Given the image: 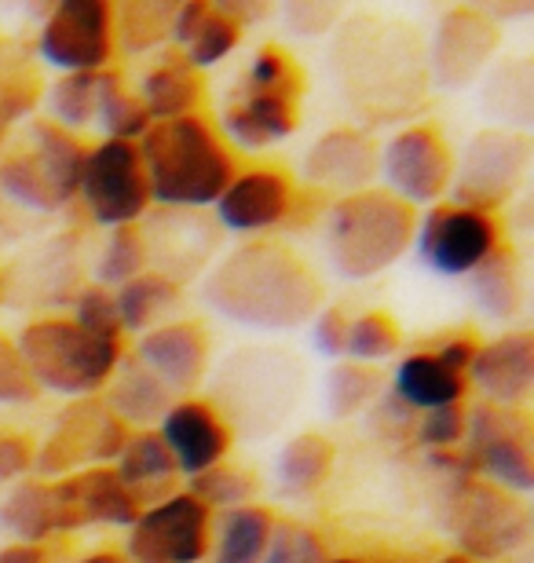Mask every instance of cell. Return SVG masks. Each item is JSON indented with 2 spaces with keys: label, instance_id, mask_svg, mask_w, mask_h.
Returning <instances> with one entry per match:
<instances>
[{
  "label": "cell",
  "instance_id": "obj_1",
  "mask_svg": "<svg viewBox=\"0 0 534 563\" xmlns=\"http://www.w3.org/2000/svg\"><path fill=\"white\" fill-rule=\"evenodd\" d=\"M329 74L345 103L367 125H395L417 114L428 96L425 44L411 22L359 11L329 33Z\"/></svg>",
  "mask_w": 534,
  "mask_h": 563
},
{
  "label": "cell",
  "instance_id": "obj_2",
  "mask_svg": "<svg viewBox=\"0 0 534 563\" xmlns=\"http://www.w3.org/2000/svg\"><path fill=\"white\" fill-rule=\"evenodd\" d=\"M201 300L224 322L257 333H290L323 308V282L290 245L238 242L201 278Z\"/></svg>",
  "mask_w": 534,
  "mask_h": 563
},
{
  "label": "cell",
  "instance_id": "obj_3",
  "mask_svg": "<svg viewBox=\"0 0 534 563\" xmlns=\"http://www.w3.org/2000/svg\"><path fill=\"white\" fill-rule=\"evenodd\" d=\"M154 209H212L238 173V157L206 114L154 121L135 143Z\"/></svg>",
  "mask_w": 534,
  "mask_h": 563
},
{
  "label": "cell",
  "instance_id": "obj_4",
  "mask_svg": "<svg viewBox=\"0 0 534 563\" xmlns=\"http://www.w3.org/2000/svg\"><path fill=\"white\" fill-rule=\"evenodd\" d=\"M304 92H308V77L293 52L275 41L260 44L227 92L216 132L231 151H268L297 132Z\"/></svg>",
  "mask_w": 534,
  "mask_h": 563
},
{
  "label": "cell",
  "instance_id": "obj_5",
  "mask_svg": "<svg viewBox=\"0 0 534 563\" xmlns=\"http://www.w3.org/2000/svg\"><path fill=\"white\" fill-rule=\"evenodd\" d=\"M417 209L392 198L384 187L329 201L323 217V253L329 267L348 282H367L411 253Z\"/></svg>",
  "mask_w": 534,
  "mask_h": 563
},
{
  "label": "cell",
  "instance_id": "obj_6",
  "mask_svg": "<svg viewBox=\"0 0 534 563\" xmlns=\"http://www.w3.org/2000/svg\"><path fill=\"white\" fill-rule=\"evenodd\" d=\"M19 355L26 358L41 391L63 399H96L121 363V341L81 330L70 314H37L15 333Z\"/></svg>",
  "mask_w": 534,
  "mask_h": 563
},
{
  "label": "cell",
  "instance_id": "obj_7",
  "mask_svg": "<svg viewBox=\"0 0 534 563\" xmlns=\"http://www.w3.org/2000/svg\"><path fill=\"white\" fill-rule=\"evenodd\" d=\"M85 154L81 136L52 125L48 118H33L26 132L0 151V195L41 217L63 212L77 201Z\"/></svg>",
  "mask_w": 534,
  "mask_h": 563
},
{
  "label": "cell",
  "instance_id": "obj_8",
  "mask_svg": "<svg viewBox=\"0 0 534 563\" xmlns=\"http://www.w3.org/2000/svg\"><path fill=\"white\" fill-rule=\"evenodd\" d=\"M443 531L454 538V553L472 563H502L531 545V505L476 476L447 479L439 505Z\"/></svg>",
  "mask_w": 534,
  "mask_h": 563
},
{
  "label": "cell",
  "instance_id": "obj_9",
  "mask_svg": "<svg viewBox=\"0 0 534 563\" xmlns=\"http://www.w3.org/2000/svg\"><path fill=\"white\" fill-rule=\"evenodd\" d=\"M304 391V366L282 347H242L220 366L216 396L209 399L227 424L249 435L279 428Z\"/></svg>",
  "mask_w": 534,
  "mask_h": 563
},
{
  "label": "cell",
  "instance_id": "obj_10",
  "mask_svg": "<svg viewBox=\"0 0 534 563\" xmlns=\"http://www.w3.org/2000/svg\"><path fill=\"white\" fill-rule=\"evenodd\" d=\"M531 136L509 129H480L469 136L461 157H454L450 201L480 212H494L516 198L531 173Z\"/></svg>",
  "mask_w": 534,
  "mask_h": 563
},
{
  "label": "cell",
  "instance_id": "obj_11",
  "mask_svg": "<svg viewBox=\"0 0 534 563\" xmlns=\"http://www.w3.org/2000/svg\"><path fill=\"white\" fill-rule=\"evenodd\" d=\"M124 443H129V428L113 418L103 399H74L55 413L52 432L37 443L33 476L55 483L81 468L113 465Z\"/></svg>",
  "mask_w": 534,
  "mask_h": 563
},
{
  "label": "cell",
  "instance_id": "obj_12",
  "mask_svg": "<svg viewBox=\"0 0 534 563\" xmlns=\"http://www.w3.org/2000/svg\"><path fill=\"white\" fill-rule=\"evenodd\" d=\"M534 428L527 410L476 402L465 413V457L476 479H487L516 498L534 490Z\"/></svg>",
  "mask_w": 534,
  "mask_h": 563
},
{
  "label": "cell",
  "instance_id": "obj_13",
  "mask_svg": "<svg viewBox=\"0 0 534 563\" xmlns=\"http://www.w3.org/2000/svg\"><path fill=\"white\" fill-rule=\"evenodd\" d=\"M77 201H81L85 217L96 228H140L154 206L135 143L99 140L96 146H88L81 184H77Z\"/></svg>",
  "mask_w": 534,
  "mask_h": 563
},
{
  "label": "cell",
  "instance_id": "obj_14",
  "mask_svg": "<svg viewBox=\"0 0 534 563\" xmlns=\"http://www.w3.org/2000/svg\"><path fill=\"white\" fill-rule=\"evenodd\" d=\"M502 245V220L494 212L439 201L417 217L411 253L439 278H469Z\"/></svg>",
  "mask_w": 534,
  "mask_h": 563
},
{
  "label": "cell",
  "instance_id": "obj_15",
  "mask_svg": "<svg viewBox=\"0 0 534 563\" xmlns=\"http://www.w3.org/2000/svg\"><path fill=\"white\" fill-rule=\"evenodd\" d=\"M378 179L392 198L417 206H439L450 195L454 151L432 121H414L378 146Z\"/></svg>",
  "mask_w": 534,
  "mask_h": 563
},
{
  "label": "cell",
  "instance_id": "obj_16",
  "mask_svg": "<svg viewBox=\"0 0 534 563\" xmlns=\"http://www.w3.org/2000/svg\"><path fill=\"white\" fill-rule=\"evenodd\" d=\"M37 59L63 74L110 70L113 55V4L110 0H59L44 11L37 30Z\"/></svg>",
  "mask_w": 534,
  "mask_h": 563
},
{
  "label": "cell",
  "instance_id": "obj_17",
  "mask_svg": "<svg viewBox=\"0 0 534 563\" xmlns=\"http://www.w3.org/2000/svg\"><path fill=\"white\" fill-rule=\"evenodd\" d=\"M212 512L187 490L146 505L124 538L129 563H209Z\"/></svg>",
  "mask_w": 534,
  "mask_h": 563
},
{
  "label": "cell",
  "instance_id": "obj_18",
  "mask_svg": "<svg viewBox=\"0 0 534 563\" xmlns=\"http://www.w3.org/2000/svg\"><path fill=\"white\" fill-rule=\"evenodd\" d=\"M498 48H502V26L483 8H447L425 48L428 85L443 92H465L491 70Z\"/></svg>",
  "mask_w": 534,
  "mask_h": 563
},
{
  "label": "cell",
  "instance_id": "obj_19",
  "mask_svg": "<svg viewBox=\"0 0 534 563\" xmlns=\"http://www.w3.org/2000/svg\"><path fill=\"white\" fill-rule=\"evenodd\" d=\"M146 264L176 286L206 275L220 250V228L209 209H151L140 223Z\"/></svg>",
  "mask_w": 534,
  "mask_h": 563
},
{
  "label": "cell",
  "instance_id": "obj_20",
  "mask_svg": "<svg viewBox=\"0 0 534 563\" xmlns=\"http://www.w3.org/2000/svg\"><path fill=\"white\" fill-rule=\"evenodd\" d=\"M293 209H297V187H293V176L279 165L238 168L212 206L216 228L246 242L282 228L293 217Z\"/></svg>",
  "mask_w": 534,
  "mask_h": 563
},
{
  "label": "cell",
  "instance_id": "obj_21",
  "mask_svg": "<svg viewBox=\"0 0 534 563\" xmlns=\"http://www.w3.org/2000/svg\"><path fill=\"white\" fill-rule=\"evenodd\" d=\"M154 432L162 435L179 479H190L198 472L224 465L235 446V428L227 424V418L209 399L198 396L176 399Z\"/></svg>",
  "mask_w": 534,
  "mask_h": 563
},
{
  "label": "cell",
  "instance_id": "obj_22",
  "mask_svg": "<svg viewBox=\"0 0 534 563\" xmlns=\"http://www.w3.org/2000/svg\"><path fill=\"white\" fill-rule=\"evenodd\" d=\"M132 358L162 380L173 396H190L209 377L212 341L198 319H173L146 330L135 344Z\"/></svg>",
  "mask_w": 534,
  "mask_h": 563
},
{
  "label": "cell",
  "instance_id": "obj_23",
  "mask_svg": "<svg viewBox=\"0 0 534 563\" xmlns=\"http://www.w3.org/2000/svg\"><path fill=\"white\" fill-rule=\"evenodd\" d=\"M378 140L367 129L337 125L326 129L301 157V179L337 198L370 190L378 179Z\"/></svg>",
  "mask_w": 534,
  "mask_h": 563
},
{
  "label": "cell",
  "instance_id": "obj_24",
  "mask_svg": "<svg viewBox=\"0 0 534 563\" xmlns=\"http://www.w3.org/2000/svg\"><path fill=\"white\" fill-rule=\"evenodd\" d=\"M469 388L491 407L527 410L534 391V336L531 330H505L494 341H480L469 366Z\"/></svg>",
  "mask_w": 534,
  "mask_h": 563
},
{
  "label": "cell",
  "instance_id": "obj_25",
  "mask_svg": "<svg viewBox=\"0 0 534 563\" xmlns=\"http://www.w3.org/2000/svg\"><path fill=\"white\" fill-rule=\"evenodd\" d=\"M63 512V534L88 531V527H132L143 505L135 494L113 476L110 465L81 468L66 479L52 483Z\"/></svg>",
  "mask_w": 534,
  "mask_h": 563
},
{
  "label": "cell",
  "instance_id": "obj_26",
  "mask_svg": "<svg viewBox=\"0 0 534 563\" xmlns=\"http://www.w3.org/2000/svg\"><path fill=\"white\" fill-rule=\"evenodd\" d=\"M246 30L238 26L231 15L216 8V0H184L173 11V30H168V44L179 52L190 70L206 74L220 66L227 55L242 44Z\"/></svg>",
  "mask_w": 534,
  "mask_h": 563
},
{
  "label": "cell",
  "instance_id": "obj_27",
  "mask_svg": "<svg viewBox=\"0 0 534 563\" xmlns=\"http://www.w3.org/2000/svg\"><path fill=\"white\" fill-rule=\"evenodd\" d=\"M107 410L118 418L129 432H151V428L162 424V418L168 413V407L179 399L173 396L162 380H157L151 369H143L132 355H121L118 369H113L110 385L103 388Z\"/></svg>",
  "mask_w": 534,
  "mask_h": 563
},
{
  "label": "cell",
  "instance_id": "obj_28",
  "mask_svg": "<svg viewBox=\"0 0 534 563\" xmlns=\"http://www.w3.org/2000/svg\"><path fill=\"white\" fill-rule=\"evenodd\" d=\"M135 96L146 107L151 121H173V118H190L201 114L206 103V81L198 70L179 59V52H162L157 59L140 74Z\"/></svg>",
  "mask_w": 534,
  "mask_h": 563
},
{
  "label": "cell",
  "instance_id": "obj_29",
  "mask_svg": "<svg viewBox=\"0 0 534 563\" xmlns=\"http://www.w3.org/2000/svg\"><path fill=\"white\" fill-rule=\"evenodd\" d=\"M0 531L19 545H48L63 534V512L52 483L26 476L11 483L0 498Z\"/></svg>",
  "mask_w": 534,
  "mask_h": 563
},
{
  "label": "cell",
  "instance_id": "obj_30",
  "mask_svg": "<svg viewBox=\"0 0 534 563\" xmlns=\"http://www.w3.org/2000/svg\"><path fill=\"white\" fill-rule=\"evenodd\" d=\"M392 396L403 402L406 410L425 413L439 407H458L469 396V380L443 366L432 352H411L400 358L392 374Z\"/></svg>",
  "mask_w": 534,
  "mask_h": 563
},
{
  "label": "cell",
  "instance_id": "obj_31",
  "mask_svg": "<svg viewBox=\"0 0 534 563\" xmlns=\"http://www.w3.org/2000/svg\"><path fill=\"white\" fill-rule=\"evenodd\" d=\"M110 468H113V476L135 494V501H140L143 509L168 498V494H176V479H179L176 465L154 428L151 432H129V443L121 446V454Z\"/></svg>",
  "mask_w": 534,
  "mask_h": 563
},
{
  "label": "cell",
  "instance_id": "obj_32",
  "mask_svg": "<svg viewBox=\"0 0 534 563\" xmlns=\"http://www.w3.org/2000/svg\"><path fill=\"white\" fill-rule=\"evenodd\" d=\"M469 297L487 319L498 322H513L524 311L527 282H524V264H520V253L513 245H498L469 275Z\"/></svg>",
  "mask_w": 534,
  "mask_h": 563
},
{
  "label": "cell",
  "instance_id": "obj_33",
  "mask_svg": "<svg viewBox=\"0 0 534 563\" xmlns=\"http://www.w3.org/2000/svg\"><path fill=\"white\" fill-rule=\"evenodd\" d=\"M44 99L37 52L26 41L0 33V125L30 121Z\"/></svg>",
  "mask_w": 534,
  "mask_h": 563
},
{
  "label": "cell",
  "instance_id": "obj_34",
  "mask_svg": "<svg viewBox=\"0 0 534 563\" xmlns=\"http://www.w3.org/2000/svg\"><path fill=\"white\" fill-rule=\"evenodd\" d=\"M334 461H337V446L329 443L323 432L293 435L290 443L279 450V461H275L279 487L286 490L290 498H312V494H319L329 483V476H334Z\"/></svg>",
  "mask_w": 534,
  "mask_h": 563
},
{
  "label": "cell",
  "instance_id": "obj_35",
  "mask_svg": "<svg viewBox=\"0 0 534 563\" xmlns=\"http://www.w3.org/2000/svg\"><path fill=\"white\" fill-rule=\"evenodd\" d=\"M271 527H275V512L257 501L220 512L212 520L216 542L209 545V563H260Z\"/></svg>",
  "mask_w": 534,
  "mask_h": 563
},
{
  "label": "cell",
  "instance_id": "obj_36",
  "mask_svg": "<svg viewBox=\"0 0 534 563\" xmlns=\"http://www.w3.org/2000/svg\"><path fill=\"white\" fill-rule=\"evenodd\" d=\"M483 107L498 129L527 132L534 121V66L527 59L498 63L483 85Z\"/></svg>",
  "mask_w": 534,
  "mask_h": 563
},
{
  "label": "cell",
  "instance_id": "obj_37",
  "mask_svg": "<svg viewBox=\"0 0 534 563\" xmlns=\"http://www.w3.org/2000/svg\"><path fill=\"white\" fill-rule=\"evenodd\" d=\"M118 70H99V74H63L59 81L48 88V110H52V125H59L66 132H81L88 125H96L99 103H103L107 88L113 85Z\"/></svg>",
  "mask_w": 534,
  "mask_h": 563
},
{
  "label": "cell",
  "instance_id": "obj_38",
  "mask_svg": "<svg viewBox=\"0 0 534 563\" xmlns=\"http://www.w3.org/2000/svg\"><path fill=\"white\" fill-rule=\"evenodd\" d=\"M179 303V286L154 272H143L140 278L124 282L113 289V308H118L121 333H146L165 322V314Z\"/></svg>",
  "mask_w": 534,
  "mask_h": 563
},
{
  "label": "cell",
  "instance_id": "obj_39",
  "mask_svg": "<svg viewBox=\"0 0 534 563\" xmlns=\"http://www.w3.org/2000/svg\"><path fill=\"white\" fill-rule=\"evenodd\" d=\"M173 0H124L113 4V48L129 55H151L168 44Z\"/></svg>",
  "mask_w": 534,
  "mask_h": 563
},
{
  "label": "cell",
  "instance_id": "obj_40",
  "mask_svg": "<svg viewBox=\"0 0 534 563\" xmlns=\"http://www.w3.org/2000/svg\"><path fill=\"white\" fill-rule=\"evenodd\" d=\"M381 391H384V374L378 366H359L345 358V363H337L326 374L323 385L326 413L334 421H351L359 413H367L381 399Z\"/></svg>",
  "mask_w": 534,
  "mask_h": 563
},
{
  "label": "cell",
  "instance_id": "obj_41",
  "mask_svg": "<svg viewBox=\"0 0 534 563\" xmlns=\"http://www.w3.org/2000/svg\"><path fill=\"white\" fill-rule=\"evenodd\" d=\"M403 352V330L389 311H359L348 319L345 358L359 366H381Z\"/></svg>",
  "mask_w": 534,
  "mask_h": 563
},
{
  "label": "cell",
  "instance_id": "obj_42",
  "mask_svg": "<svg viewBox=\"0 0 534 563\" xmlns=\"http://www.w3.org/2000/svg\"><path fill=\"white\" fill-rule=\"evenodd\" d=\"M187 494L190 498H198L209 512H227V509L253 505V498L260 494V483L249 468H238V465H231V461H224V465L190 476Z\"/></svg>",
  "mask_w": 534,
  "mask_h": 563
},
{
  "label": "cell",
  "instance_id": "obj_43",
  "mask_svg": "<svg viewBox=\"0 0 534 563\" xmlns=\"http://www.w3.org/2000/svg\"><path fill=\"white\" fill-rule=\"evenodd\" d=\"M143 272H151L146 264V242H143V231L140 228H118L110 231L103 239V250H99L96 264H92V275H96V286L103 289H121L124 282L140 278Z\"/></svg>",
  "mask_w": 534,
  "mask_h": 563
},
{
  "label": "cell",
  "instance_id": "obj_44",
  "mask_svg": "<svg viewBox=\"0 0 534 563\" xmlns=\"http://www.w3.org/2000/svg\"><path fill=\"white\" fill-rule=\"evenodd\" d=\"M96 125L103 129V140L140 143L154 121H151V114H146V107L140 103V96H135L132 88H124L121 74H118V77H113V85L107 88L103 103H99Z\"/></svg>",
  "mask_w": 534,
  "mask_h": 563
},
{
  "label": "cell",
  "instance_id": "obj_45",
  "mask_svg": "<svg viewBox=\"0 0 534 563\" xmlns=\"http://www.w3.org/2000/svg\"><path fill=\"white\" fill-rule=\"evenodd\" d=\"M329 549L323 542V534L312 523L301 520H275L260 563H326Z\"/></svg>",
  "mask_w": 534,
  "mask_h": 563
},
{
  "label": "cell",
  "instance_id": "obj_46",
  "mask_svg": "<svg viewBox=\"0 0 534 563\" xmlns=\"http://www.w3.org/2000/svg\"><path fill=\"white\" fill-rule=\"evenodd\" d=\"M465 413H469V407H465V402H458V407H439V410L417 413L414 443L425 446V454H439V450H458L465 443Z\"/></svg>",
  "mask_w": 534,
  "mask_h": 563
},
{
  "label": "cell",
  "instance_id": "obj_47",
  "mask_svg": "<svg viewBox=\"0 0 534 563\" xmlns=\"http://www.w3.org/2000/svg\"><path fill=\"white\" fill-rule=\"evenodd\" d=\"M70 319L81 325V330L103 336V341H121V322H118V308H113V292L103 286H81L74 297V314Z\"/></svg>",
  "mask_w": 534,
  "mask_h": 563
},
{
  "label": "cell",
  "instance_id": "obj_48",
  "mask_svg": "<svg viewBox=\"0 0 534 563\" xmlns=\"http://www.w3.org/2000/svg\"><path fill=\"white\" fill-rule=\"evenodd\" d=\"M41 399V388L33 380L26 358L19 355L15 341L0 336V407H30Z\"/></svg>",
  "mask_w": 534,
  "mask_h": 563
},
{
  "label": "cell",
  "instance_id": "obj_49",
  "mask_svg": "<svg viewBox=\"0 0 534 563\" xmlns=\"http://www.w3.org/2000/svg\"><path fill=\"white\" fill-rule=\"evenodd\" d=\"M279 19L293 37L315 41V37H329L337 30V22L345 19V11L337 4H323V0H290V4L279 8Z\"/></svg>",
  "mask_w": 534,
  "mask_h": 563
},
{
  "label": "cell",
  "instance_id": "obj_50",
  "mask_svg": "<svg viewBox=\"0 0 534 563\" xmlns=\"http://www.w3.org/2000/svg\"><path fill=\"white\" fill-rule=\"evenodd\" d=\"M33 454H37V439L26 428L0 418V487L33 476Z\"/></svg>",
  "mask_w": 534,
  "mask_h": 563
},
{
  "label": "cell",
  "instance_id": "obj_51",
  "mask_svg": "<svg viewBox=\"0 0 534 563\" xmlns=\"http://www.w3.org/2000/svg\"><path fill=\"white\" fill-rule=\"evenodd\" d=\"M348 319L351 314L340 308V303H323L312 319V344L315 352L326 358H345V336H348Z\"/></svg>",
  "mask_w": 534,
  "mask_h": 563
},
{
  "label": "cell",
  "instance_id": "obj_52",
  "mask_svg": "<svg viewBox=\"0 0 534 563\" xmlns=\"http://www.w3.org/2000/svg\"><path fill=\"white\" fill-rule=\"evenodd\" d=\"M476 347H480V341H476L472 333H450V336H443L436 347H428V352L436 355L443 366H450L454 374L465 377L476 358Z\"/></svg>",
  "mask_w": 534,
  "mask_h": 563
},
{
  "label": "cell",
  "instance_id": "obj_53",
  "mask_svg": "<svg viewBox=\"0 0 534 563\" xmlns=\"http://www.w3.org/2000/svg\"><path fill=\"white\" fill-rule=\"evenodd\" d=\"M0 563H52V556H48V549H44V545L8 542V545H0Z\"/></svg>",
  "mask_w": 534,
  "mask_h": 563
},
{
  "label": "cell",
  "instance_id": "obj_54",
  "mask_svg": "<svg viewBox=\"0 0 534 563\" xmlns=\"http://www.w3.org/2000/svg\"><path fill=\"white\" fill-rule=\"evenodd\" d=\"M77 563H129V556L118 553V549H92V553H85Z\"/></svg>",
  "mask_w": 534,
  "mask_h": 563
},
{
  "label": "cell",
  "instance_id": "obj_55",
  "mask_svg": "<svg viewBox=\"0 0 534 563\" xmlns=\"http://www.w3.org/2000/svg\"><path fill=\"white\" fill-rule=\"evenodd\" d=\"M436 563H472L469 556H461V553H447V556H439Z\"/></svg>",
  "mask_w": 534,
  "mask_h": 563
},
{
  "label": "cell",
  "instance_id": "obj_56",
  "mask_svg": "<svg viewBox=\"0 0 534 563\" xmlns=\"http://www.w3.org/2000/svg\"><path fill=\"white\" fill-rule=\"evenodd\" d=\"M326 563H367V560H356V556H329Z\"/></svg>",
  "mask_w": 534,
  "mask_h": 563
},
{
  "label": "cell",
  "instance_id": "obj_57",
  "mask_svg": "<svg viewBox=\"0 0 534 563\" xmlns=\"http://www.w3.org/2000/svg\"><path fill=\"white\" fill-rule=\"evenodd\" d=\"M502 563H531V553H516V556H509Z\"/></svg>",
  "mask_w": 534,
  "mask_h": 563
},
{
  "label": "cell",
  "instance_id": "obj_58",
  "mask_svg": "<svg viewBox=\"0 0 534 563\" xmlns=\"http://www.w3.org/2000/svg\"><path fill=\"white\" fill-rule=\"evenodd\" d=\"M4 132H8V129H4V125H0V146H4Z\"/></svg>",
  "mask_w": 534,
  "mask_h": 563
},
{
  "label": "cell",
  "instance_id": "obj_59",
  "mask_svg": "<svg viewBox=\"0 0 534 563\" xmlns=\"http://www.w3.org/2000/svg\"><path fill=\"white\" fill-rule=\"evenodd\" d=\"M0 300H4V282H0Z\"/></svg>",
  "mask_w": 534,
  "mask_h": 563
}]
</instances>
